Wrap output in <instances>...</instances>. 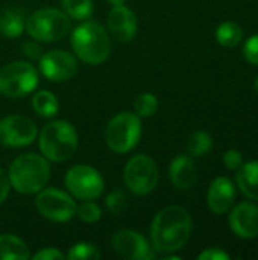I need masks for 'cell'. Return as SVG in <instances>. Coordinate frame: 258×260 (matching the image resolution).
<instances>
[{
  "label": "cell",
  "instance_id": "6da1fadb",
  "mask_svg": "<svg viewBox=\"0 0 258 260\" xmlns=\"http://www.w3.org/2000/svg\"><path fill=\"white\" fill-rule=\"evenodd\" d=\"M192 233V218L179 206H169L157 213L151 225V239L155 251L173 253L181 250Z\"/></svg>",
  "mask_w": 258,
  "mask_h": 260
},
{
  "label": "cell",
  "instance_id": "7a4b0ae2",
  "mask_svg": "<svg viewBox=\"0 0 258 260\" xmlns=\"http://www.w3.org/2000/svg\"><path fill=\"white\" fill-rule=\"evenodd\" d=\"M50 178V166L47 158L38 154H23L17 157L8 172L11 187L17 192L30 195L46 187Z\"/></svg>",
  "mask_w": 258,
  "mask_h": 260
},
{
  "label": "cell",
  "instance_id": "3957f363",
  "mask_svg": "<svg viewBox=\"0 0 258 260\" xmlns=\"http://www.w3.org/2000/svg\"><path fill=\"white\" fill-rule=\"evenodd\" d=\"M71 47L84 62L96 66L109 56V35L100 23L85 21L73 30Z\"/></svg>",
  "mask_w": 258,
  "mask_h": 260
},
{
  "label": "cell",
  "instance_id": "277c9868",
  "mask_svg": "<svg viewBox=\"0 0 258 260\" xmlns=\"http://www.w3.org/2000/svg\"><path fill=\"white\" fill-rule=\"evenodd\" d=\"M78 148V133L71 123L55 120L47 123L40 134V149L50 161L68 160Z\"/></svg>",
  "mask_w": 258,
  "mask_h": 260
},
{
  "label": "cell",
  "instance_id": "5b68a950",
  "mask_svg": "<svg viewBox=\"0 0 258 260\" xmlns=\"http://www.w3.org/2000/svg\"><path fill=\"white\" fill-rule=\"evenodd\" d=\"M70 27V17L64 11L52 8L38 9L26 20V30L36 41H56L65 37Z\"/></svg>",
  "mask_w": 258,
  "mask_h": 260
},
{
  "label": "cell",
  "instance_id": "8992f818",
  "mask_svg": "<svg viewBox=\"0 0 258 260\" xmlns=\"http://www.w3.org/2000/svg\"><path fill=\"white\" fill-rule=\"evenodd\" d=\"M141 136V122L135 113H119L114 116L105 131V142L108 148L117 154L129 152L138 143Z\"/></svg>",
  "mask_w": 258,
  "mask_h": 260
},
{
  "label": "cell",
  "instance_id": "52a82bcc",
  "mask_svg": "<svg viewBox=\"0 0 258 260\" xmlns=\"http://www.w3.org/2000/svg\"><path fill=\"white\" fill-rule=\"evenodd\" d=\"M38 85V70L26 61H14L0 69V93L8 98H23Z\"/></svg>",
  "mask_w": 258,
  "mask_h": 260
},
{
  "label": "cell",
  "instance_id": "ba28073f",
  "mask_svg": "<svg viewBox=\"0 0 258 260\" xmlns=\"http://www.w3.org/2000/svg\"><path fill=\"white\" fill-rule=\"evenodd\" d=\"M123 180L126 187L135 195H148L158 184V168L157 163L144 155L138 154L132 157L123 171Z\"/></svg>",
  "mask_w": 258,
  "mask_h": 260
},
{
  "label": "cell",
  "instance_id": "9c48e42d",
  "mask_svg": "<svg viewBox=\"0 0 258 260\" xmlns=\"http://www.w3.org/2000/svg\"><path fill=\"white\" fill-rule=\"evenodd\" d=\"M65 187L82 201H93L103 192L105 183L99 171L87 165H76L65 174Z\"/></svg>",
  "mask_w": 258,
  "mask_h": 260
},
{
  "label": "cell",
  "instance_id": "30bf717a",
  "mask_svg": "<svg viewBox=\"0 0 258 260\" xmlns=\"http://www.w3.org/2000/svg\"><path fill=\"white\" fill-rule=\"evenodd\" d=\"M36 210L53 222H67L76 215V203L70 195L58 189H41L35 198Z\"/></svg>",
  "mask_w": 258,
  "mask_h": 260
},
{
  "label": "cell",
  "instance_id": "8fae6325",
  "mask_svg": "<svg viewBox=\"0 0 258 260\" xmlns=\"http://www.w3.org/2000/svg\"><path fill=\"white\" fill-rule=\"evenodd\" d=\"M36 125L24 116L12 114L0 120V143L8 148H23L36 139Z\"/></svg>",
  "mask_w": 258,
  "mask_h": 260
},
{
  "label": "cell",
  "instance_id": "7c38bea8",
  "mask_svg": "<svg viewBox=\"0 0 258 260\" xmlns=\"http://www.w3.org/2000/svg\"><path fill=\"white\" fill-rule=\"evenodd\" d=\"M40 72L44 78L53 82L68 81L78 72V61L65 50L46 52L40 58Z\"/></svg>",
  "mask_w": 258,
  "mask_h": 260
},
{
  "label": "cell",
  "instance_id": "4fadbf2b",
  "mask_svg": "<svg viewBox=\"0 0 258 260\" xmlns=\"http://www.w3.org/2000/svg\"><path fill=\"white\" fill-rule=\"evenodd\" d=\"M113 250L126 259L132 260H151L155 257L154 247L148 242V239L132 230H120L114 233L111 238Z\"/></svg>",
  "mask_w": 258,
  "mask_h": 260
},
{
  "label": "cell",
  "instance_id": "5bb4252c",
  "mask_svg": "<svg viewBox=\"0 0 258 260\" xmlns=\"http://www.w3.org/2000/svg\"><path fill=\"white\" fill-rule=\"evenodd\" d=\"M106 23H108V30L111 32V35L117 41H122V43L131 41L135 37L137 27H138L135 14L125 5L114 6L108 14Z\"/></svg>",
  "mask_w": 258,
  "mask_h": 260
},
{
  "label": "cell",
  "instance_id": "9a60e30c",
  "mask_svg": "<svg viewBox=\"0 0 258 260\" xmlns=\"http://www.w3.org/2000/svg\"><path fill=\"white\" fill-rule=\"evenodd\" d=\"M231 230L243 239L258 236V207L251 203H240L230 215Z\"/></svg>",
  "mask_w": 258,
  "mask_h": 260
},
{
  "label": "cell",
  "instance_id": "2e32d148",
  "mask_svg": "<svg viewBox=\"0 0 258 260\" xmlns=\"http://www.w3.org/2000/svg\"><path fill=\"white\" fill-rule=\"evenodd\" d=\"M234 200H236V187L230 178L219 177L211 183V186L208 189L207 201H208V207L211 209L213 213L222 215V213L228 212L230 207L233 206Z\"/></svg>",
  "mask_w": 258,
  "mask_h": 260
},
{
  "label": "cell",
  "instance_id": "e0dca14e",
  "mask_svg": "<svg viewBox=\"0 0 258 260\" xmlns=\"http://www.w3.org/2000/svg\"><path fill=\"white\" fill-rule=\"evenodd\" d=\"M169 177L172 184L179 190H189L196 183V166L187 155H179L172 160L169 168Z\"/></svg>",
  "mask_w": 258,
  "mask_h": 260
},
{
  "label": "cell",
  "instance_id": "ac0fdd59",
  "mask_svg": "<svg viewBox=\"0 0 258 260\" xmlns=\"http://www.w3.org/2000/svg\"><path fill=\"white\" fill-rule=\"evenodd\" d=\"M26 27L24 12L18 8H8L0 12V34L8 38H17Z\"/></svg>",
  "mask_w": 258,
  "mask_h": 260
},
{
  "label": "cell",
  "instance_id": "d6986e66",
  "mask_svg": "<svg viewBox=\"0 0 258 260\" xmlns=\"http://www.w3.org/2000/svg\"><path fill=\"white\" fill-rule=\"evenodd\" d=\"M237 184L246 198L258 201V160L240 166L237 172Z\"/></svg>",
  "mask_w": 258,
  "mask_h": 260
},
{
  "label": "cell",
  "instance_id": "ffe728a7",
  "mask_svg": "<svg viewBox=\"0 0 258 260\" xmlns=\"http://www.w3.org/2000/svg\"><path fill=\"white\" fill-rule=\"evenodd\" d=\"M30 257L27 245L14 235H0V260H26Z\"/></svg>",
  "mask_w": 258,
  "mask_h": 260
},
{
  "label": "cell",
  "instance_id": "44dd1931",
  "mask_svg": "<svg viewBox=\"0 0 258 260\" xmlns=\"http://www.w3.org/2000/svg\"><path fill=\"white\" fill-rule=\"evenodd\" d=\"M32 107H33V111L36 114H40L41 117H53L59 110V104H58L56 96L50 91H46V90L33 94Z\"/></svg>",
  "mask_w": 258,
  "mask_h": 260
},
{
  "label": "cell",
  "instance_id": "7402d4cb",
  "mask_svg": "<svg viewBox=\"0 0 258 260\" xmlns=\"http://www.w3.org/2000/svg\"><path fill=\"white\" fill-rule=\"evenodd\" d=\"M242 27L236 23L227 21L216 29V40L224 47H236L242 41Z\"/></svg>",
  "mask_w": 258,
  "mask_h": 260
},
{
  "label": "cell",
  "instance_id": "603a6c76",
  "mask_svg": "<svg viewBox=\"0 0 258 260\" xmlns=\"http://www.w3.org/2000/svg\"><path fill=\"white\" fill-rule=\"evenodd\" d=\"M64 12L75 20H87L94 11L93 0H61Z\"/></svg>",
  "mask_w": 258,
  "mask_h": 260
},
{
  "label": "cell",
  "instance_id": "cb8c5ba5",
  "mask_svg": "<svg viewBox=\"0 0 258 260\" xmlns=\"http://www.w3.org/2000/svg\"><path fill=\"white\" fill-rule=\"evenodd\" d=\"M213 148V139L205 131H196L190 136L187 143V151L193 157H204Z\"/></svg>",
  "mask_w": 258,
  "mask_h": 260
},
{
  "label": "cell",
  "instance_id": "d4e9b609",
  "mask_svg": "<svg viewBox=\"0 0 258 260\" xmlns=\"http://www.w3.org/2000/svg\"><path fill=\"white\" fill-rule=\"evenodd\" d=\"M158 110V99L152 93H141L134 101V111L138 117H152Z\"/></svg>",
  "mask_w": 258,
  "mask_h": 260
},
{
  "label": "cell",
  "instance_id": "484cf974",
  "mask_svg": "<svg viewBox=\"0 0 258 260\" xmlns=\"http://www.w3.org/2000/svg\"><path fill=\"white\" fill-rule=\"evenodd\" d=\"M100 257V251L87 242H79L76 245H73L68 253H67V259L70 260H94Z\"/></svg>",
  "mask_w": 258,
  "mask_h": 260
},
{
  "label": "cell",
  "instance_id": "4316f807",
  "mask_svg": "<svg viewBox=\"0 0 258 260\" xmlns=\"http://www.w3.org/2000/svg\"><path fill=\"white\" fill-rule=\"evenodd\" d=\"M76 215L79 216L81 221L87 224H94L102 218V210L96 203L84 201L81 206H76Z\"/></svg>",
  "mask_w": 258,
  "mask_h": 260
},
{
  "label": "cell",
  "instance_id": "83f0119b",
  "mask_svg": "<svg viewBox=\"0 0 258 260\" xmlns=\"http://www.w3.org/2000/svg\"><path fill=\"white\" fill-rule=\"evenodd\" d=\"M105 204H106V207H108V210H109L111 213L119 215V213H122V212L126 209L128 198H126V195H125L123 192H120V190H113V192L106 197Z\"/></svg>",
  "mask_w": 258,
  "mask_h": 260
},
{
  "label": "cell",
  "instance_id": "f1b7e54d",
  "mask_svg": "<svg viewBox=\"0 0 258 260\" xmlns=\"http://www.w3.org/2000/svg\"><path fill=\"white\" fill-rule=\"evenodd\" d=\"M243 53H245V58L254 64L258 66V34L251 37L246 43H245V47H243Z\"/></svg>",
  "mask_w": 258,
  "mask_h": 260
},
{
  "label": "cell",
  "instance_id": "f546056e",
  "mask_svg": "<svg viewBox=\"0 0 258 260\" xmlns=\"http://www.w3.org/2000/svg\"><path fill=\"white\" fill-rule=\"evenodd\" d=\"M224 163L230 171H239L240 166L243 165V155L237 149H230L224 155Z\"/></svg>",
  "mask_w": 258,
  "mask_h": 260
},
{
  "label": "cell",
  "instance_id": "4dcf8cb0",
  "mask_svg": "<svg viewBox=\"0 0 258 260\" xmlns=\"http://www.w3.org/2000/svg\"><path fill=\"white\" fill-rule=\"evenodd\" d=\"M21 52H23L27 58H30V59H40L41 55H43V49H41V46L36 43L35 38H33L32 41L23 43V44H21Z\"/></svg>",
  "mask_w": 258,
  "mask_h": 260
},
{
  "label": "cell",
  "instance_id": "1f68e13d",
  "mask_svg": "<svg viewBox=\"0 0 258 260\" xmlns=\"http://www.w3.org/2000/svg\"><path fill=\"white\" fill-rule=\"evenodd\" d=\"M33 260H59L64 259V254L61 251H58L56 248H44L41 251H38L35 256H32Z\"/></svg>",
  "mask_w": 258,
  "mask_h": 260
},
{
  "label": "cell",
  "instance_id": "d6a6232c",
  "mask_svg": "<svg viewBox=\"0 0 258 260\" xmlns=\"http://www.w3.org/2000/svg\"><path fill=\"white\" fill-rule=\"evenodd\" d=\"M199 260H230V256L219 248H208L198 256Z\"/></svg>",
  "mask_w": 258,
  "mask_h": 260
},
{
  "label": "cell",
  "instance_id": "836d02e7",
  "mask_svg": "<svg viewBox=\"0 0 258 260\" xmlns=\"http://www.w3.org/2000/svg\"><path fill=\"white\" fill-rule=\"evenodd\" d=\"M9 189H11V184H9L8 175H5V172L0 169V204L8 198Z\"/></svg>",
  "mask_w": 258,
  "mask_h": 260
},
{
  "label": "cell",
  "instance_id": "e575fe53",
  "mask_svg": "<svg viewBox=\"0 0 258 260\" xmlns=\"http://www.w3.org/2000/svg\"><path fill=\"white\" fill-rule=\"evenodd\" d=\"M111 5H114V6H119V5H125L126 3V0H108Z\"/></svg>",
  "mask_w": 258,
  "mask_h": 260
},
{
  "label": "cell",
  "instance_id": "d590c367",
  "mask_svg": "<svg viewBox=\"0 0 258 260\" xmlns=\"http://www.w3.org/2000/svg\"><path fill=\"white\" fill-rule=\"evenodd\" d=\"M255 90H257V93H258V78H257V81H255Z\"/></svg>",
  "mask_w": 258,
  "mask_h": 260
}]
</instances>
